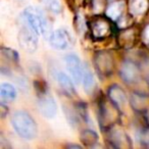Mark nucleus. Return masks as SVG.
<instances>
[{
	"instance_id": "nucleus-1",
	"label": "nucleus",
	"mask_w": 149,
	"mask_h": 149,
	"mask_svg": "<svg viewBox=\"0 0 149 149\" xmlns=\"http://www.w3.org/2000/svg\"><path fill=\"white\" fill-rule=\"evenodd\" d=\"M10 123L15 132L21 138L32 140L37 137V123L29 112L25 111V110H17L13 114Z\"/></svg>"
},
{
	"instance_id": "nucleus-2",
	"label": "nucleus",
	"mask_w": 149,
	"mask_h": 149,
	"mask_svg": "<svg viewBox=\"0 0 149 149\" xmlns=\"http://www.w3.org/2000/svg\"><path fill=\"white\" fill-rule=\"evenodd\" d=\"M19 19L27 25H29L34 31L37 32L39 35H42L44 38H49L50 34V25L46 19L45 15L36 7H27L23 10Z\"/></svg>"
},
{
	"instance_id": "nucleus-3",
	"label": "nucleus",
	"mask_w": 149,
	"mask_h": 149,
	"mask_svg": "<svg viewBox=\"0 0 149 149\" xmlns=\"http://www.w3.org/2000/svg\"><path fill=\"white\" fill-rule=\"evenodd\" d=\"M89 34L94 41H103L114 34L113 19L104 15H95L87 22Z\"/></svg>"
},
{
	"instance_id": "nucleus-4",
	"label": "nucleus",
	"mask_w": 149,
	"mask_h": 149,
	"mask_svg": "<svg viewBox=\"0 0 149 149\" xmlns=\"http://www.w3.org/2000/svg\"><path fill=\"white\" fill-rule=\"evenodd\" d=\"M35 88L38 94V108L44 118H53L57 113V104L53 96L49 93L46 83L42 81H37L35 83Z\"/></svg>"
},
{
	"instance_id": "nucleus-5",
	"label": "nucleus",
	"mask_w": 149,
	"mask_h": 149,
	"mask_svg": "<svg viewBox=\"0 0 149 149\" xmlns=\"http://www.w3.org/2000/svg\"><path fill=\"white\" fill-rule=\"evenodd\" d=\"M38 37H39V34L37 32L34 31L29 25L22 22L21 29H19V36H17L19 44L22 49L29 53L35 52L38 47Z\"/></svg>"
},
{
	"instance_id": "nucleus-6",
	"label": "nucleus",
	"mask_w": 149,
	"mask_h": 149,
	"mask_svg": "<svg viewBox=\"0 0 149 149\" xmlns=\"http://www.w3.org/2000/svg\"><path fill=\"white\" fill-rule=\"evenodd\" d=\"M94 66L100 77H110L114 70V58L110 52L99 51L94 56Z\"/></svg>"
},
{
	"instance_id": "nucleus-7",
	"label": "nucleus",
	"mask_w": 149,
	"mask_h": 149,
	"mask_svg": "<svg viewBox=\"0 0 149 149\" xmlns=\"http://www.w3.org/2000/svg\"><path fill=\"white\" fill-rule=\"evenodd\" d=\"M64 62H65V65L68 72L72 76V79L74 80V82L77 85H79L82 82L83 70H84V65L82 64L81 59L79 58V56L74 53L66 54L64 56Z\"/></svg>"
},
{
	"instance_id": "nucleus-8",
	"label": "nucleus",
	"mask_w": 149,
	"mask_h": 149,
	"mask_svg": "<svg viewBox=\"0 0 149 149\" xmlns=\"http://www.w3.org/2000/svg\"><path fill=\"white\" fill-rule=\"evenodd\" d=\"M48 41L51 47L57 50H65L70 44V35L64 29H58L50 34Z\"/></svg>"
},
{
	"instance_id": "nucleus-9",
	"label": "nucleus",
	"mask_w": 149,
	"mask_h": 149,
	"mask_svg": "<svg viewBox=\"0 0 149 149\" xmlns=\"http://www.w3.org/2000/svg\"><path fill=\"white\" fill-rule=\"evenodd\" d=\"M120 77L127 84H135L140 79V70L133 61H124L120 68Z\"/></svg>"
},
{
	"instance_id": "nucleus-10",
	"label": "nucleus",
	"mask_w": 149,
	"mask_h": 149,
	"mask_svg": "<svg viewBox=\"0 0 149 149\" xmlns=\"http://www.w3.org/2000/svg\"><path fill=\"white\" fill-rule=\"evenodd\" d=\"M107 97L118 109L124 107L127 101L126 94L124 90L120 87L118 85H112L111 87L108 88L107 90Z\"/></svg>"
},
{
	"instance_id": "nucleus-11",
	"label": "nucleus",
	"mask_w": 149,
	"mask_h": 149,
	"mask_svg": "<svg viewBox=\"0 0 149 149\" xmlns=\"http://www.w3.org/2000/svg\"><path fill=\"white\" fill-rule=\"evenodd\" d=\"M56 82L58 83L61 90L68 96H74L76 95V88L74 86L72 80L68 77V74L63 72H56L55 74Z\"/></svg>"
},
{
	"instance_id": "nucleus-12",
	"label": "nucleus",
	"mask_w": 149,
	"mask_h": 149,
	"mask_svg": "<svg viewBox=\"0 0 149 149\" xmlns=\"http://www.w3.org/2000/svg\"><path fill=\"white\" fill-rule=\"evenodd\" d=\"M17 97V90L13 85L8 83H3L0 86V99L3 103L13 102Z\"/></svg>"
},
{
	"instance_id": "nucleus-13",
	"label": "nucleus",
	"mask_w": 149,
	"mask_h": 149,
	"mask_svg": "<svg viewBox=\"0 0 149 149\" xmlns=\"http://www.w3.org/2000/svg\"><path fill=\"white\" fill-rule=\"evenodd\" d=\"M82 83H83L84 90H85L88 94L93 92L94 88H95V80H94L93 74H92V72L90 70V68L87 64L84 65Z\"/></svg>"
},
{
	"instance_id": "nucleus-14",
	"label": "nucleus",
	"mask_w": 149,
	"mask_h": 149,
	"mask_svg": "<svg viewBox=\"0 0 149 149\" xmlns=\"http://www.w3.org/2000/svg\"><path fill=\"white\" fill-rule=\"evenodd\" d=\"M80 139L86 146H92V145L98 142V135L94 131L87 129V130H84L81 132Z\"/></svg>"
},
{
	"instance_id": "nucleus-15",
	"label": "nucleus",
	"mask_w": 149,
	"mask_h": 149,
	"mask_svg": "<svg viewBox=\"0 0 149 149\" xmlns=\"http://www.w3.org/2000/svg\"><path fill=\"white\" fill-rule=\"evenodd\" d=\"M146 1L145 0H131L130 2V11L136 15H140L146 8Z\"/></svg>"
},
{
	"instance_id": "nucleus-16",
	"label": "nucleus",
	"mask_w": 149,
	"mask_h": 149,
	"mask_svg": "<svg viewBox=\"0 0 149 149\" xmlns=\"http://www.w3.org/2000/svg\"><path fill=\"white\" fill-rule=\"evenodd\" d=\"M1 53H2V56L6 57L7 59L11 60L13 62H19V54L15 50L10 49V48L2 47L1 48Z\"/></svg>"
},
{
	"instance_id": "nucleus-17",
	"label": "nucleus",
	"mask_w": 149,
	"mask_h": 149,
	"mask_svg": "<svg viewBox=\"0 0 149 149\" xmlns=\"http://www.w3.org/2000/svg\"><path fill=\"white\" fill-rule=\"evenodd\" d=\"M47 1L48 8L54 13H61V5H60L58 0H46Z\"/></svg>"
},
{
	"instance_id": "nucleus-18",
	"label": "nucleus",
	"mask_w": 149,
	"mask_h": 149,
	"mask_svg": "<svg viewBox=\"0 0 149 149\" xmlns=\"http://www.w3.org/2000/svg\"><path fill=\"white\" fill-rule=\"evenodd\" d=\"M0 110H1V116L4 118L6 116V113H8V108L5 106V103H3V102H1V104H0Z\"/></svg>"
},
{
	"instance_id": "nucleus-19",
	"label": "nucleus",
	"mask_w": 149,
	"mask_h": 149,
	"mask_svg": "<svg viewBox=\"0 0 149 149\" xmlns=\"http://www.w3.org/2000/svg\"><path fill=\"white\" fill-rule=\"evenodd\" d=\"M68 147H70V148H72V147H76V148H81V146H80V145H74V144L68 145Z\"/></svg>"
}]
</instances>
